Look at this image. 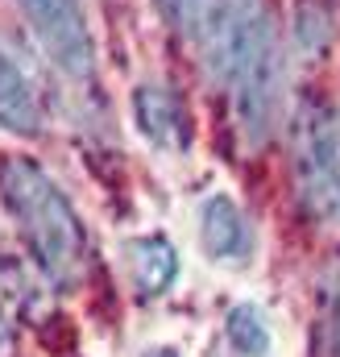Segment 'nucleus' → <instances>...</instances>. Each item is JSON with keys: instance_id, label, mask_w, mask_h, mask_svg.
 <instances>
[{"instance_id": "8", "label": "nucleus", "mask_w": 340, "mask_h": 357, "mask_svg": "<svg viewBox=\"0 0 340 357\" xmlns=\"http://www.w3.org/2000/svg\"><path fill=\"white\" fill-rule=\"evenodd\" d=\"M129 270H133V282L141 295H162L174 274H178V254L167 237H141L129 245Z\"/></svg>"}, {"instance_id": "2", "label": "nucleus", "mask_w": 340, "mask_h": 357, "mask_svg": "<svg viewBox=\"0 0 340 357\" xmlns=\"http://www.w3.org/2000/svg\"><path fill=\"white\" fill-rule=\"evenodd\" d=\"M0 195H4L13 225L21 229V237L29 245V254L46 270V278L71 282L84 266L87 237L75 216V204L63 195V187L33 158L8 154V158H0Z\"/></svg>"}, {"instance_id": "3", "label": "nucleus", "mask_w": 340, "mask_h": 357, "mask_svg": "<svg viewBox=\"0 0 340 357\" xmlns=\"http://www.w3.org/2000/svg\"><path fill=\"white\" fill-rule=\"evenodd\" d=\"M295 175L303 199L320 216L340 220V171H337V129L332 112L316 100H303L295 112Z\"/></svg>"}, {"instance_id": "6", "label": "nucleus", "mask_w": 340, "mask_h": 357, "mask_svg": "<svg viewBox=\"0 0 340 357\" xmlns=\"http://www.w3.org/2000/svg\"><path fill=\"white\" fill-rule=\"evenodd\" d=\"M199 237H203V250L208 258L216 262H245L249 250H254V237H249V225L241 216V208L229 199V195H212L203 199L199 208Z\"/></svg>"}, {"instance_id": "13", "label": "nucleus", "mask_w": 340, "mask_h": 357, "mask_svg": "<svg viewBox=\"0 0 340 357\" xmlns=\"http://www.w3.org/2000/svg\"><path fill=\"white\" fill-rule=\"evenodd\" d=\"M150 357H178V354H174V349H154Z\"/></svg>"}, {"instance_id": "9", "label": "nucleus", "mask_w": 340, "mask_h": 357, "mask_svg": "<svg viewBox=\"0 0 340 357\" xmlns=\"http://www.w3.org/2000/svg\"><path fill=\"white\" fill-rule=\"evenodd\" d=\"M224 333H229V341H233L237 354H245V357L270 354V328H265V320H261V312H257L254 303H237L229 312V320H224Z\"/></svg>"}, {"instance_id": "4", "label": "nucleus", "mask_w": 340, "mask_h": 357, "mask_svg": "<svg viewBox=\"0 0 340 357\" xmlns=\"http://www.w3.org/2000/svg\"><path fill=\"white\" fill-rule=\"evenodd\" d=\"M29 29L38 33L42 50L71 75V79H91L95 75V50L91 33L75 0H17Z\"/></svg>"}, {"instance_id": "1", "label": "nucleus", "mask_w": 340, "mask_h": 357, "mask_svg": "<svg viewBox=\"0 0 340 357\" xmlns=\"http://www.w3.org/2000/svg\"><path fill=\"white\" fill-rule=\"evenodd\" d=\"M191 38L208 71L229 88L237 121L249 142H265L278 116V33L265 0H208Z\"/></svg>"}, {"instance_id": "10", "label": "nucleus", "mask_w": 340, "mask_h": 357, "mask_svg": "<svg viewBox=\"0 0 340 357\" xmlns=\"http://www.w3.org/2000/svg\"><path fill=\"white\" fill-rule=\"evenodd\" d=\"M311 357H340V278L328 287V307L311 337Z\"/></svg>"}, {"instance_id": "11", "label": "nucleus", "mask_w": 340, "mask_h": 357, "mask_svg": "<svg viewBox=\"0 0 340 357\" xmlns=\"http://www.w3.org/2000/svg\"><path fill=\"white\" fill-rule=\"evenodd\" d=\"M158 8L167 13L170 25H178L183 33H191V17H195V0H158Z\"/></svg>"}, {"instance_id": "5", "label": "nucleus", "mask_w": 340, "mask_h": 357, "mask_svg": "<svg viewBox=\"0 0 340 357\" xmlns=\"http://www.w3.org/2000/svg\"><path fill=\"white\" fill-rule=\"evenodd\" d=\"M133 116H137V129L162 146V150H187L191 142V129H187V108L183 100L162 84H141L133 91Z\"/></svg>"}, {"instance_id": "7", "label": "nucleus", "mask_w": 340, "mask_h": 357, "mask_svg": "<svg viewBox=\"0 0 340 357\" xmlns=\"http://www.w3.org/2000/svg\"><path fill=\"white\" fill-rule=\"evenodd\" d=\"M0 129L21 133V137H33L42 129V104L4 50H0Z\"/></svg>"}, {"instance_id": "12", "label": "nucleus", "mask_w": 340, "mask_h": 357, "mask_svg": "<svg viewBox=\"0 0 340 357\" xmlns=\"http://www.w3.org/2000/svg\"><path fill=\"white\" fill-rule=\"evenodd\" d=\"M8 349H13V333H8V320L0 312V357H8Z\"/></svg>"}]
</instances>
